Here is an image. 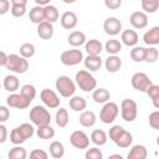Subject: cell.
<instances>
[{"label": "cell", "instance_id": "1", "mask_svg": "<svg viewBox=\"0 0 159 159\" xmlns=\"http://www.w3.org/2000/svg\"><path fill=\"white\" fill-rule=\"evenodd\" d=\"M5 67H6V70H9L14 73L21 75L29 70V61L26 58L21 57L20 55L11 53V55H7V57H6Z\"/></svg>", "mask_w": 159, "mask_h": 159}, {"label": "cell", "instance_id": "2", "mask_svg": "<svg viewBox=\"0 0 159 159\" xmlns=\"http://www.w3.org/2000/svg\"><path fill=\"white\" fill-rule=\"evenodd\" d=\"M30 120L37 125V127H41V125H47L51 123V114L48 112V109L43 106H35L30 109Z\"/></svg>", "mask_w": 159, "mask_h": 159}, {"label": "cell", "instance_id": "3", "mask_svg": "<svg viewBox=\"0 0 159 159\" xmlns=\"http://www.w3.org/2000/svg\"><path fill=\"white\" fill-rule=\"evenodd\" d=\"M75 80H76V84L80 87V89H82L84 92L94 91L97 87V80L87 70H80L76 73Z\"/></svg>", "mask_w": 159, "mask_h": 159}, {"label": "cell", "instance_id": "4", "mask_svg": "<svg viewBox=\"0 0 159 159\" xmlns=\"http://www.w3.org/2000/svg\"><path fill=\"white\" fill-rule=\"evenodd\" d=\"M55 86L60 96L65 98H71L76 92V83L68 76H60L56 80Z\"/></svg>", "mask_w": 159, "mask_h": 159}, {"label": "cell", "instance_id": "5", "mask_svg": "<svg viewBox=\"0 0 159 159\" xmlns=\"http://www.w3.org/2000/svg\"><path fill=\"white\" fill-rule=\"evenodd\" d=\"M120 116L125 122H133L138 116V106L135 101L124 98L120 102Z\"/></svg>", "mask_w": 159, "mask_h": 159}, {"label": "cell", "instance_id": "6", "mask_svg": "<svg viewBox=\"0 0 159 159\" xmlns=\"http://www.w3.org/2000/svg\"><path fill=\"white\" fill-rule=\"evenodd\" d=\"M119 113V107L117 103L108 101L107 103L103 104L101 112H99V119L104 123V124H111L116 120V118L118 117Z\"/></svg>", "mask_w": 159, "mask_h": 159}, {"label": "cell", "instance_id": "7", "mask_svg": "<svg viewBox=\"0 0 159 159\" xmlns=\"http://www.w3.org/2000/svg\"><path fill=\"white\" fill-rule=\"evenodd\" d=\"M60 60L65 66H76L83 61V53L81 50H77V48L66 50L61 53Z\"/></svg>", "mask_w": 159, "mask_h": 159}, {"label": "cell", "instance_id": "8", "mask_svg": "<svg viewBox=\"0 0 159 159\" xmlns=\"http://www.w3.org/2000/svg\"><path fill=\"white\" fill-rule=\"evenodd\" d=\"M130 83L133 88L139 92H147V89L153 84L152 80L144 72H135L130 78Z\"/></svg>", "mask_w": 159, "mask_h": 159}, {"label": "cell", "instance_id": "9", "mask_svg": "<svg viewBox=\"0 0 159 159\" xmlns=\"http://www.w3.org/2000/svg\"><path fill=\"white\" fill-rule=\"evenodd\" d=\"M40 98L42 101V103L50 108V109H55L60 107V97L57 96V93L50 88H43L40 93Z\"/></svg>", "mask_w": 159, "mask_h": 159}, {"label": "cell", "instance_id": "10", "mask_svg": "<svg viewBox=\"0 0 159 159\" xmlns=\"http://www.w3.org/2000/svg\"><path fill=\"white\" fill-rule=\"evenodd\" d=\"M70 143L76 149H87L89 147V138L83 130H75L70 135Z\"/></svg>", "mask_w": 159, "mask_h": 159}, {"label": "cell", "instance_id": "11", "mask_svg": "<svg viewBox=\"0 0 159 159\" xmlns=\"http://www.w3.org/2000/svg\"><path fill=\"white\" fill-rule=\"evenodd\" d=\"M103 30L109 36H116L122 31V22L118 17L109 16L103 22Z\"/></svg>", "mask_w": 159, "mask_h": 159}, {"label": "cell", "instance_id": "12", "mask_svg": "<svg viewBox=\"0 0 159 159\" xmlns=\"http://www.w3.org/2000/svg\"><path fill=\"white\" fill-rule=\"evenodd\" d=\"M6 103L9 107L12 108H17V109H25L30 106V101L26 99L25 97H22L20 93H11L7 98H6Z\"/></svg>", "mask_w": 159, "mask_h": 159}, {"label": "cell", "instance_id": "13", "mask_svg": "<svg viewBox=\"0 0 159 159\" xmlns=\"http://www.w3.org/2000/svg\"><path fill=\"white\" fill-rule=\"evenodd\" d=\"M129 22L134 29L142 30L148 25V16L143 11H134L129 17Z\"/></svg>", "mask_w": 159, "mask_h": 159}, {"label": "cell", "instance_id": "14", "mask_svg": "<svg viewBox=\"0 0 159 159\" xmlns=\"http://www.w3.org/2000/svg\"><path fill=\"white\" fill-rule=\"evenodd\" d=\"M61 26L66 30H72L77 26V22H78V17L77 15L73 12V11H65L62 15H61Z\"/></svg>", "mask_w": 159, "mask_h": 159}, {"label": "cell", "instance_id": "15", "mask_svg": "<svg viewBox=\"0 0 159 159\" xmlns=\"http://www.w3.org/2000/svg\"><path fill=\"white\" fill-rule=\"evenodd\" d=\"M120 41H122L120 43H124L128 47H134V46H137V43L139 41V36H138V34L134 30L127 29V30L122 31V34H120Z\"/></svg>", "mask_w": 159, "mask_h": 159}, {"label": "cell", "instance_id": "16", "mask_svg": "<svg viewBox=\"0 0 159 159\" xmlns=\"http://www.w3.org/2000/svg\"><path fill=\"white\" fill-rule=\"evenodd\" d=\"M143 41L145 45L154 47L159 43V26H153L143 35Z\"/></svg>", "mask_w": 159, "mask_h": 159}, {"label": "cell", "instance_id": "17", "mask_svg": "<svg viewBox=\"0 0 159 159\" xmlns=\"http://www.w3.org/2000/svg\"><path fill=\"white\" fill-rule=\"evenodd\" d=\"M84 50L88 53V56H99L102 50H103V45L99 40L97 39H91L88 41H86L84 43Z\"/></svg>", "mask_w": 159, "mask_h": 159}, {"label": "cell", "instance_id": "18", "mask_svg": "<svg viewBox=\"0 0 159 159\" xmlns=\"http://www.w3.org/2000/svg\"><path fill=\"white\" fill-rule=\"evenodd\" d=\"M10 11H11V15L14 17H22L26 12V5H27V1L26 0H11L10 1Z\"/></svg>", "mask_w": 159, "mask_h": 159}, {"label": "cell", "instance_id": "19", "mask_svg": "<svg viewBox=\"0 0 159 159\" xmlns=\"http://www.w3.org/2000/svg\"><path fill=\"white\" fill-rule=\"evenodd\" d=\"M53 25L47 22V21H42L41 24L37 25V35L39 37H41L42 40H50L53 36Z\"/></svg>", "mask_w": 159, "mask_h": 159}, {"label": "cell", "instance_id": "20", "mask_svg": "<svg viewBox=\"0 0 159 159\" xmlns=\"http://www.w3.org/2000/svg\"><path fill=\"white\" fill-rule=\"evenodd\" d=\"M104 66H106V70L109 72V73H116L120 70L122 67V60L119 56L117 55H111L106 58V62H104Z\"/></svg>", "mask_w": 159, "mask_h": 159}, {"label": "cell", "instance_id": "21", "mask_svg": "<svg viewBox=\"0 0 159 159\" xmlns=\"http://www.w3.org/2000/svg\"><path fill=\"white\" fill-rule=\"evenodd\" d=\"M147 157H148V150L142 144L133 145L127 154V159H147Z\"/></svg>", "mask_w": 159, "mask_h": 159}, {"label": "cell", "instance_id": "22", "mask_svg": "<svg viewBox=\"0 0 159 159\" xmlns=\"http://www.w3.org/2000/svg\"><path fill=\"white\" fill-rule=\"evenodd\" d=\"M86 35L82 32V31H72L68 36H67V42L73 46V47H80L82 45L86 43Z\"/></svg>", "mask_w": 159, "mask_h": 159}, {"label": "cell", "instance_id": "23", "mask_svg": "<svg viewBox=\"0 0 159 159\" xmlns=\"http://www.w3.org/2000/svg\"><path fill=\"white\" fill-rule=\"evenodd\" d=\"M83 63L86 70L96 72L102 67V58L101 56H87L86 58H83Z\"/></svg>", "mask_w": 159, "mask_h": 159}, {"label": "cell", "instance_id": "24", "mask_svg": "<svg viewBox=\"0 0 159 159\" xmlns=\"http://www.w3.org/2000/svg\"><path fill=\"white\" fill-rule=\"evenodd\" d=\"M2 86L7 91V92H11V93H15V91L19 89L20 87V81L16 76L14 75H7L5 76L4 81H2Z\"/></svg>", "mask_w": 159, "mask_h": 159}, {"label": "cell", "instance_id": "25", "mask_svg": "<svg viewBox=\"0 0 159 159\" xmlns=\"http://www.w3.org/2000/svg\"><path fill=\"white\" fill-rule=\"evenodd\" d=\"M78 120H80V124H81L82 127L89 128V127L94 125V123H96L97 118H96L94 112H92V111H83V112L81 113V116H80V118H78Z\"/></svg>", "mask_w": 159, "mask_h": 159}, {"label": "cell", "instance_id": "26", "mask_svg": "<svg viewBox=\"0 0 159 159\" xmlns=\"http://www.w3.org/2000/svg\"><path fill=\"white\" fill-rule=\"evenodd\" d=\"M108 140V135L104 130L102 129H94L92 133H91V142L97 145V147H102L107 143Z\"/></svg>", "mask_w": 159, "mask_h": 159}, {"label": "cell", "instance_id": "27", "mask_svg": "<svg viewBox=\"0 0 159 159\" xmlns=\"http://www.w3.org/2000/svg\"><path fill=\"white\" fill-rule=\"evenodd\" d=\"M111 98V93L106 88H96L92 93V99L96 103H107Z\"/></svg>", "mask_w": 159, "mask_h": 159}, {"label": "cell", "instance_id": "28", "mask_svg": "<svg viewBox=\"0 0 159 159\" xmlns=\"http://www.w3.org/2000/svg\"><path fill=\"white\" fill-rule=\"evenodd\" d=\"M70 107L75 112H83L87 107V101L81 96H72L70 98Z\"/></svg>", "mask_w": 159, "mask_h": 159}, {"label": "cell", "instance_id": "29", "mask_svg": "<svg viewBox=\"0 0 159 159\" xmlns=\"http://www.w3.org/2000/svg\"><path fill=\"white\" fill-rule=\"evenodd\" d=\"M132 143H133V135L128 130H125V129L114 140V144L117 147H119V148H128L129 145H132Z\"/></svg>", "mask_w": 159, "mask_h": 159}, {"label": "cell", "instance_id": "30", "mask_svg": "<svg viewBox=\"0 0 159 159\" xmlns=\"http://www.w3.org/2000/svg\"><path fill=\"white\" fill-rule=\"evenodd\" d=\"M43 14H45V21L50 22V24H53L58 20L60 17V14H58V10L56 6L53 5H47L43 7Z\"/></svg>", "mask_w": 159, "mask_h": 159}, {"label": "cell", "instance_id": "31", "mask_svg": "<svg viewBox=\"0 0 159 159\" xmlns=\"http://www.w3.org/2000/svg\"><path fill=\"white\" fill-rule=\"evenodd\" d=\"M29 17H30V21L34 22V24H41L42 21H45V14H43V7L41 6H37L35 5L31 10H30V14H29Z\"/></svg>", "mask_w": 159, "mask_h": 159}, {"label": "cell", "instance_id": "32", "mask_svg": "<svg viewBox=\"0 0 159 159\" xmlns=\"http://www.w3.org/2000/svg\"><path fill=\"white\" fill-rule=\"evenodd\" d=\"M55 120H56V124H57L60 128L67 127V124H68V122H70V116H68L67 109L63 108V107H61L60 109H57L56 116H55Z\"/></svg>", "mask_w": 159, "mask_h": 159}, {"label": "cell", "instance_id": "33", "mask_svg": "<svg viewBox=\"0 0 159 159\" xmlns=\"http://www.w3.org/2000/svg\"><path fill=\"white\" fill-rule=\"evenodd\" d=\"M50 155L55 159H61L63 155H65V147L61 142L58 140H55L50 144Z\"/></svg>", "mask_w": 159, "mask_h": 159}, {"label": "cell", "instance_id": "34", "mask_svg": "<svg viewBox=\"0 0 159 159\" xmlns=\"http://www.w3.org/2000/svg\"><path fill=\"white\" fill-rule=\"evenodd\" d=\"M36 135L40 138V139H51L55 137V129L47 124V125H41V127H37L36 129Z\"/></svg>", "mask_w": 159, "mask_h": 159}, {"label": "cell", "instance_id": "35", "mask_svg": "<svg viewBox=\"0 0 159 159\" xmlns=\"http://www.w3.org/2000/svg\"><path fill=\"white\" fill-rule=\"evenodd\" d=\"M7 158L9 159H27V152L24 147L15 145L9 150Z\"/></svg>", "mask_w": 159, "mask_h": 159}, {"label": "cell", "instance_id": "36", "mask_svg": "<svg viewBox=\"0 0 159 159\" xmlns=\"http://www.w3.org/2000/svg\"><path fill=\"white\" fill-rule=\"evenodd\" d=\"M104 50L108 52L109 56L111 55H117L122 50V43H120V41L116 40V39H111L104 43Z\"/></svg>", "mask_w": 159, "mask_h": 159}, {"label": "cell", "instance_id": "37", "mask_svg": "<svg viewBox=\"0 0 159 159\" xmlns=\"http://www.w3.org/2000/svg\"><path fill=\"white\" fill-rule=\"evenodd\" d=\"M16 129H17V132L20 133L21 138H22L25 142L35 134V129H34V127H32L30 123H22V124H20L19 127H16Z\"/></svg>", "mask_w": 159, "mask_h": 159}, {"label": "cell", "instance_id": "38", "mask_svg": "<svg viewBox=\"0 0 159 159\" xmlns=\"http://www.w3.org/2000/svg\"><path fill=\"white\" fill-rule=\"evenodd\" d=\"M142 9L144 10V14H154L157 12L159 7V1L158 0H142L140 1Z\"/></svg>", "mask_w": 159, "mask_h": 159}, {"label": "cell", "instance_id": "39", "mask_svg": "<svg viewBox=\"0 0 159 159\" xmlns=\"http://www.w3.org/2000/svg\"><path fill=\"white\" fill-rule=\"evenodd\" d=\"M20 94L22 97H25L26 99H29L30 102H32V99L36 97V88L34 84H30V83H26L21 87L20 89Z\"/></svg>", "mask_w": 159, "mask_h": 159}, {"label": "cell", "instance_id": "40", "mask_svg": "<svg viewBox=\"0 0 159 159\" xmlns=\"http://www.w3.org/2000/svg\"><path fill=\"white\" fill-rule=\"evenodd\" d=\"M145 93H147V94L149 96V98L152 99L153 106L158 109V108H159V86L153 83V84L147 89Z\"/></svg>", "mask_w": 159, "mask_h": 159}, {"label": "cell", "instance_id": "41", "mask_svg": "<svg viewBox=\"0 0 159 159\" xmlns=\"http://www.w3.org/2000/svg\"><path fill=\"white\" fill-rule=\"evenodd\" d=\"M35 52H36V48H35L34 43H31V42H25L20 46V56L26 60L32 57L35 55Z\"/></svg>", "mask_w": 159, "mask_h": 159}, {"label": "cell", "instance_id": "42", "mask_svg": "<svg viewBox=\"0 0 159 159\" xmlns=\"http://www.w3.org/2000/svg\"><path fill=\"white\" fill-rule=\"evenodd\" d=\"M144 55H145V47L134 46L130 50V58L134 62H143L144 61Z\"/></svg>", "mask_w": 159, "mask_h": 159}, {"label": "cell", "instance_id": "43", "mask_svg": "<svg viewBox=\"0 0 159 159\" xmlns=\"http://www.w3.org/2000/svg\"><path fill=\"white\" fill-rule=\"evenodd\" d=\"M159 57V52L157 47H148L145 48V55H144V61L148 63H154L157 62Z\"/></svg>", "mask_w": 159, "mask_h": 159}, {"label": "cell", "instance_id": "44", "mask_svg": "<svg viewBox=\"0 0 159 159\" xmlns=\"http://www.w3.org/2000/svg\"><path fill=\"white\" fill-rule=\"evenodd\" d=\"M84 159H103V153L98 147H93L87 149L84 154Z\"/></svg>", "mask_w": 159, "mask_h": 159}, {"label": "cell", "instance_id": "45", "mask_svg": "<svg viewBox=\"0 0 159 159\" xmlns=\"http://www.w3.org/2000/svg\"><path fill=\"white\" fill-rule=\"evenodd\" d=\"M124 130V128L122 127V125H119V124H116V125H113L111 129H109V132H108V135H109V139L112 140V142H114L118 137H119V134L122 133Z\"/></svg>", "mask_w": 159, "mask_h": 159}, {"label": "cell", "instance_id": "46", "mask_svg": "<svg viewBox=\"0 0 159 159\" xmlns=\"http://www.w3.org/2000/svg\"><path fill=\"white\" fill-rule=\"evenodd\" d=\"M149 125L153 129H159V111H154L149 114Z\"/></svg>", "mask_w": 159, "mask_h": 159}, {"label": "cell", "instance_id": "47", "mask_svg": "<svg viewBox=\"0 0 159 159\" xmlns=\"http://www.w3.org/2000/svg\"><path fill=\"white\" fill-rule=\"evenodd\" d=\"M27 159H48V155L42 149H34L30 153V157Z\"/></svg>", "mask_w": 159, "mask_h": 159}, {"label": "cell", "instance_id": "48", "mask_svg": "<svg viewBox=\"0 0 159 159\" xmlns=\"http://www.w3.org/2000/svg\"><path fill=\"white\" fill-rule=\"evenodd\" d=\"M10 118V111L6 106H0V123L6 122Z\"/></svg>", "mask_w": 159, "mask_h": 159}, {"label": "cell", "instance_id": "49", "mask_svg": "<svg viewBox=\"0 0 159 159\" xmlns=\"http://www.w3.org/2000/svg\"><path fill=\"white\" fill-rule=\"evenodd\" d=\"M104 5H106V7H108V9L117 10V9L120 7L122 0H104Z\"/></svg>", "mask_w": 159, "mask_h": 159}, {"label": "cell", "instance_id": "50", "mask_svg": "<svg viewBox=\"0 0 159 159\" xmlns=\"http://www.w3.org/2000/svg\"><path fill=\"white\" fill-rule=\"evenodd\" d=\"M9 10H10V1L0 0V15H5Z\"/></svg>", "mask_w": 159, "mask_h": 159}, {"label": "cell", "instance_id": "51", "mask_svg": "<svg viewBox=\"0 0 159 159\" xmlns=\"http://www.w3.org/2000/svg\"><path fill=\"white\" fill-rule=\"evenodd\" d=\"M7 128L2 124V123H0V143H5L6 142V139H7Z\"/></svg>", "mask_w": 159, "mask_h": 159}, {"label": "cell", "instance_id": "52", "mask_svg": "<svg viewBox=\"0 0 159 159\" xmlns=\"http://www.w3.org/2000/svg\"><path fill=\"white\" fill-rule=\"evenodd\" d=\"M6 57H7V55H6L4 51H0V67H1V66H5Z\"/></svg>", "mask_w": 159, "mask_h": 159}, {"label": "cell", "instance_id": "53", "mask_svg": "<svg viewBox=\"0 0 159 159\" xmlns=\"http://www.w3.org/2000/svg\"><path fill=\"white\" fill-rule=\"evenodd\" d=\"M35 2H36L37 6H41V7H45V6L50 5V1L48 0H35Z\"/></svg>", "mask_w": 159, "mask_h": 159}, {"label": "cell", "instance_id": "54", "mask_svg": "<svg viewBox=\"0 0 159 159\" xmlns=\"http://www.w3.org/2000/svg\"><path fill=\"white\" fill-rule=\"evenodd\" d=\"M107 159H124V158H123L120 154H111Z\"/></svg>", "mask_w": 159, "mask_h": 159}, {"label": "cell", "instance_id": "55", "mask_svg": "<svg viewBox=\"0 0 159 159\" xmlns=\"http://www.w3.org/2000/svg\"><path fill=\"white\" fill-rule=\"evenodd\" d=\"M0 87H1V82H0Z\"/></svg>", "mask_w": 159, "mask_h": 159}, {"label": "cell", "instance_id": "56", "mask_svg": "<svg viewBox=\"0 0 159 159\" xmlns=\"http://www.w3.org/2000/svg\"><path fill=\"white\" fill-rule=\"evenodd\" d=\"M0 159H1V157H0Z\"/></svg>", "mask_w": 159, "mask_h": 159}]
</instances>
